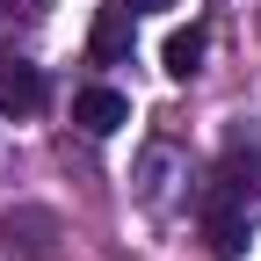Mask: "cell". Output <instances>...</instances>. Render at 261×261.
I'll list each match as a JSON object with an SVG mask.
<instances>
[{"mask_svg": "<svg viewBox=\"0 0 261 261\" xmlns=\"http://www.w3.org/2000/svg\"><path fill=\"white\" fill-rule=\"evenodd\" d=\"M203 240L218 261H240L254 240V203H232V196H203Z\"/></svg>", "mask_w": 261, "mask_h": 261, "instance_id": "1", "label": "cell"}, {"mask_svg": "<svg viewBox=\"0 0 261 261\" xmlns=\"http://www.w3.org/2000/svg\"><path fill=\"white\" fill-rule=\"evenodd\" d=\"M174 174H181V152H174V145H145V160H138V196H145L152 211H167Z\"/></svg>", "mask_w": 261, "mask_h": 261, "instance_id": "6", "label": "cell"}, {"mask_svg": "<svg viewBox=\"0 0 261 261\" xmlns=\"http://www.w3.org/2000/svg\"><path fill=\"white\" fill-rule=\"evenodd\" d=\"M203 51H211V29H203V22H189V29H174V37H167V73H174V80H189V73H203Z\"/></svg>", "mask_w": 261, "mask_h": 261, "instance_id": "8", "label": "cell"}, {"mask_svg": "<svg viewBox=\"0 0 261 261\" xmlns=\"http://www.w3.org/2000/svg\"><path fill=\"white\" fill-rule=\"evenodd\" d=\"M44 102H51V80L37 65H22V58L0 65V116H37Z\"/></svg>", "mask_w": 261, "mask_h": 261, "instance_id": "4", "label": "cell"}, {"mask_svg": "<svg viewBox=\"0 0 261 261\" xmlns=\"http://www.w3.org/2000/svg\"><path fill=\"white\" fill-rule=\"evenodd\" d=\"M211 196H232V203H254L261 196V145H232L211 174Z\"/></svg>", "mask_w": 261, "mask_h": 261, "instance_id": "5", "label": "cell"}, {"mask_svg": "<svg viewBox=\"0 0 261 261\" xmlns=\"http://www.w3.org/2000/svg\"><path fill=\"white\" fill-rule=\"evenodd\" d=\"M130 44H138V8H130V0H109L102 15H94L87 58H94V65H116V58H130Z\"/></svg>", "mask_w": 261, "mask_h": 261, "instance_id": "2", "label": "cell"}, {"mask_svg": "<svg viewBox=\"0 0 261 261\" xmlns=\"http://www.w3.org/2000/svg\"><path fill=\"white\" fill-rule=\"evenodd\" d=\"M130 8H152V0H130Z\"/></svg>", "mask_w": 261, "mask_h": 261, "instance_id": "9", "label": "cell"}, {"mask_svg": "<svg viewBox=\"0 0 261 261\" xmlns=\"http://www.w3.org/2000/svg\"><path fill=\"white\" fill-rule=\"evenodd\" d=\"M0 240H8V247H22V254H51L58 218H51V211H15L8 225H0Z\"/></svg>", "mask_w": 261, "mask_h": 261, "instance_id": "7", "label": "cell"}, {"mask_svg": "<svg viewBox=\"0 0 261 261\" xmlns=\"http://www.w3.org/2000/svg\"><path fill=\"white\" fill-rule=\"evenodd\" d=\"M73 123L87 130V138H109V130L130 123V94H116V87H80V94H73Z\"/></svg>", "mask_w": 261, "mask_h": 261, "instance_id": "3", "label": "cell"}]
</instances>
